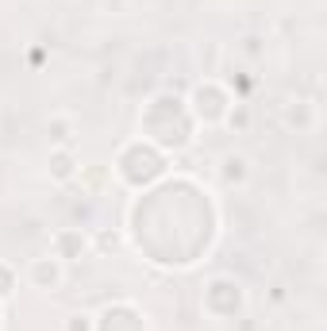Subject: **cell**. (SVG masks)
<instances>
[{"label":"cell","instance_id":"2","mask_svg":"<svg viewBox=\"0 0 327 331\" xmlns=\"http://www.w3.org/2000/svg\"><path fill=\"white\" fill-rule=\"evenodd\" d=\"M35 281H43V285L50 281V285H54V281H58V270L46 266V262H35Z\"/></svg>","mask_w":327,"mask_h":331},{"label":"cell","instance_id":"3","mask_svg":"<svg viewBox=\"0 0 327 331\" xmlns=\"http://www.w3.org/2000/svg\"><path fill=\"white\" fill-rule=\"evenodd\" d=\"M54 174H58V177H69V158H66V154L54 158Z\"/></svg>","mask_w":327,"mask_h":331},{"label":"cell","instance_id":"1","mask_svg":"<svg viewBox=\"0 0 327 331\" xmlns=\"http://www.w3.org/2000/svg\"><path fill=\"white\" fill-rule=\"evenodd\" d=\"M224 166H227V177H231V181H242V177H247V158L231 154V158H224Z\"/></svg>","mask_w":327,"mask_h":331}]
</instances>
